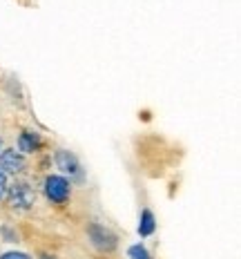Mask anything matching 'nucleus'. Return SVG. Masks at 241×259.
<instances>
[{"instance_id": "1", "label": "nucleus", "mask_w": 241, "mask_h": 259, "mask_svg": "<svg viewBox=\"0 0 241 259\" xmlns=\"http://www.w3.org/2000/svg\"><path fill=\"white\" fill-rule=\"evenodd\" d=\"M5 197H7L9 210H14V212H29L36 203V192L27 181H16L12 186H7Z\"/></svg>"}, {"instance_id": "2", "label": "nucleus", "mask_w": 241, "mask_h": 259, "mask_svg": "<svg viewBox=\"0 0 241 259\" xmlns=\"http://www.w3.org/2000/svg\"><path fill=\"white\" fill-rule=\"evenodd\" d=\"M87 239L92 241V246L96 250H103V252H110L116 248V241H119V237L112 233L107 226L103 224H89L87 226Z\"/></svg>"}, {"instance_id": "3", "label": "nucleus", "mask_w": 241, "mask_h": 259, "mask_svg": "<svg viewBox=\"0 0 241 259\" xmlns=\"http://www.w3.org/2000/svg\"><path fill=\"white\" fill-rule=\"evenodd\" d=\"M45 194L54 203H65L69 199V194H72V186H69V181L65 177L52 175V177H47V181H45Z\"/></svg>"}, {"instance_id": "4", "label": "nucleus", "mask_w": 241, "mask_h": 259, "mask_svg": "<svg viewBox=\"0 0 241 259\" xmlns=\"http://www.w3.org/2000/svg\"><path fill=\"white\" fill-rule=\"evenodd\" d=\"M56 165L63 175L69 177H83V168H80V161L76 159V154L69 152V150H56Z\"/></svg>"}, {"instance_id": "5", "label": "nucleus", "mask_w": 241, "mask_h": 259, "mask_svg": "<svg viewBox=\"0 0 241 259\" xmlns=\"http://www.w3.org/2000/svg\"><path fill=\"white\" fill-rule=\"evenodd\" d=\"M25 170V156L16 150H3L0 152V172L3 175H20Z\"/></svg>"}, {"instance_id": "6", "label": "nucleus", "mask_w": 241, "mask_h": 259, "mask_svg": "<svg viewBox=\"0 0 241 259\" xmlns=\"http://www.w3.org/2000/svg\"><path fill=\"white\" fill-rule=\"evenodd\" d=\"M40 134H36V132H23L18 137V152L20 154H31V152H36V150L40 148Z\"/></svg>"}, {"instance_id": "7", "label": "nucleus", "mask_w": 241, "mask_h": 259, "mask_svg": "<svg viewBox=\"0 0 241 259\" xmlns=\"http://www.w3.org/2000/svg\"><path fill=\"white\" fill-rule=\"evenodd\" d=\"M154 228H157V219H154V214L150 212V210H143L141 212V224H138V235L150 237L154 233Z\"/></svg>"}, {"instance_id": "8", "label": "nucleus", "mask_w": 241, "mask_h": 259, "mask_svg": "<svg viewBox=\"0 0 241 259\" xmlns=\"http://www.w3.org/2000/svg\"><path fill=\"white\" fill-rule=\"evenodd\" d=\"M127 255H130V259H152V255H150L148 248L143 246V244H134V246H130Z\"/></svg>"}, {"instance_id": "9", "label": "nucleus", "mask_w": 241, "mask_h": 259, "mask_svg": "<svg viewBox=\"0 0 241 259\" xmlns=\"http://www.w3.org/2000/svg\"><path fill=\"white\" fill-rule=\"evenodd\" d=\"M0 259H31L27 252H16V250H12V252H5Z\"/></svg>"}, {"instance_id": "10", "label": "nucleus", "mask_w": 241, "mask_h": 259, "mask_svg": "<svg viewBox=\"0 0 241 259\" xmlns=\"http://www.w3.org/2000/svg\"><path fill=\"white\" fill-rule=\"evenodd\" d=\"M7 186H9L7 175H3V172H0V199H5V194H7Z\"/></svg>"}, {"instance_id": "11", "label": "nucleus", "mask_w": 241, "mask_h": 259, "mask_svg": "<svg viewBox=\"0 0 241 259\" xmlns=\"http://www.w3.org/2000/svg\"><path fill=\"white\" fill-rule=\"evenodd\" d=\"M40 259H56V257H52V255H40Z\"/></svg>"}, {"instance_id": "12", "label": "nucleus", "mask_w": 241, "mask_h": 259, "mask_svg": "<svg viewBox=\"0 0 241 259\" xmlns=\"http://www.w3.org/2000/svg\"><path fill=\"white\" fill-rule=\"evenodd\" d=\"M0 152H3V139H0Z\"/></svg>"}]
</instances>
